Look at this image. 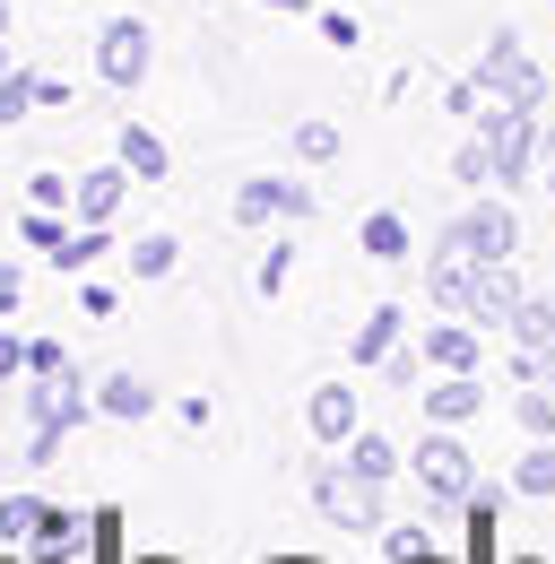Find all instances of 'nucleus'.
<instances>
[{
	"label": "nucleus",
	"mask_w": 555,
	"mask_h": 564,
	"mask_svg": "<svg viewBox=\"0 0 555 564\" xmlns=\"http://www.w3.org/2000/svg\"><path fill=\"white\" fill-rule=\"evenodd\" d=\"M286 148H295V165H339V156H347V131L313 113V122H295V131H286Z\"/></svg>",
	"instance_id": "nucleus-20"
},
{
	"label": "nucleus",
	"mask_w": 555,
	"mask_h": 564,
	"mask_svg": "<svg viewBox=\"0 0 555 564\" xmlns=\"http://www.w3.org/2000/svg\"><path fill=\"white\" fill-rule=\"evenodd\" d=\"M547 156H555V122H547Z\"/></svg>",
	"instance_id": "nucleus-47"
},
{
	"label": "nucleus",
	"mask_w": 555,
	"mask_h": 564,
	"mask_svg": "<svg viewBox=\"0 0 555 564\" xmlns=\"http://www.w3.org/2000/svg\"><path fill=\"white\" fill-rule=\"evenodd\" d=\"M356 252H364V261H382V270L416 261V235H409V217H400V209H364V217H356Z\"/></svg>",
	"instance_id": "nucleus-16"
},
{
	"label": "nucleus",
	"mask_w": 555,
	"mask_h": 564,
	"mask_svg": "<svg viewBox=\"0 0 555 564\" xmlns=\"http://www.w3.org/2000/svg\"><path fill=\"white\" fill-rule=\"evenodd\" d=\"M538 382H547V391H555V339H547V348H538Z\"/></svg>",
	"instance_id": "nucleus-39"
},
{
	"label": "nucleus",
	"mask_w": 555,
	"mask_h": 564,
	"mask_svg": "<svg viewBox=\"0 0 555 564\" xmlns=\"http://www.w3.org/2000/svg\"><path fill=\"white\" fill-rule=\"evenodd\" d=\"M356 425H364L356 382H339V373H330V382H313V391H304V434H313L322 452H347V434H356Z\"/></svg>",
	"instance_id": "nucleus-11"
},
{
	"label": "nucleus",
	"mask_w": 555,
	"mask_h": 564,
	"mask_svg": "<svg viewBox=\"0 0 555 564\" xmlns=\"http://www.w3.org/2000/svg\"><path fill=\"white\" fill-rule=\"evenodd\" d=\"M503 339H512V348H547V339H555V295H538V286H530V295H521V313H512V330H503Z\"/></svg>",
	"instance_id": "nucleus-24"
},
{
	"label": "nucleus",
	"mask_w": 555,
	"mask_h": 564,
	"mask_svg": "<svg viewBox=\"0 0 555 564\" xmlns=\"http://www.w3.org/2000/svg\"><path fill=\"white\" fill-rule=\"evenodd\" d=\"M460 235H469V252H478V261H521V209L503 200V183L478 192V200L460 209Z\"/></svg>",
	"instance_id": "nucleus-9"
},
{
	"label": "nucleus",
	"mask_w": 555,
	"mask_h": 564,
	"mask_svg": "<svg viewBox=\"0 0 555 564\" xmlns=\"http://www.w3.org/2000/svg\"><path fill=\"white\" fill-rule=\"evenodd\" d=\"M9 70H18V62H9V44H0V78H9Z\"/></svg>",
	"instance_id": "nucleus-43"
},
{
	"label": "nucleus",
	"mask_w": 555,
	"mask_h": 564,
	"mask_svg": "<svg viewBox=\"0 0 555 564\" xmlns=\"http://www.w3.org/2000/svg\"><path fill=\"white\" fill-rule=\"evenodd\" d=\"M425 564H451V547H443V556H425Z\"/></svg>",
	"instance_id": "nucleus-45"
},
{
	"label": "nucleus",
	"mask_w": 555,
	"mask_h": 564,
	"mask_svg": "<svg viewBox=\"0 0 555 564\" xmlns=\"http://www.w3.org/2000/svg\"><path fill=\"white\" fill-rule=\"evenodd\" d=\"M235 226H313L322 200H313V183L304 174H252V183H235Z\"/></svg>",
	"instance_id": "nucleus-6"
},
{
	"label": "nucleus",
	"mask_w": 555,
	"mask_h": 564,
	"mask_svg": "<svg viewBox=\"0 0 555 564\" xmlns=\"http://www.w3.org/2000/svg\"><path fill=\"white\" fill-rule=\"evenodd\" d=\"M26 209H69V174H26Z\"/></svg>",
	"instance_id": "nucleus-34"
},
{
	"label": "nucleus",
	"mask_w": 555,
	"mask_h": 564,
	"mask_svg": "<svg viewBox=\"0 0 555 564\" xmlns=\"http://www.w3.org/2000/svg\"><path fill=\"white\" fill-rule=\"evenodd\" d=\"M409 478L425 487V521L443 530L451 512H469V495H478V460H469V443H460V425H425L409 443Z\"/></svg>",
	"instance_id": "nucleus-1"
},
{
	"label": "nucleus",
	"mask_w": 555,
	"mask_h": 564,
	"mask_svg": "<svg viewBox=\"0 0 555 564\" xmlns=\"http://www.w3.org/2000/svg\"><path fill=\"white\" fill-rule=\"evenodd\" d=\"M512 495H521V503H547L555 495V443H530V452L512 460Z\"/></svg>",
	"instance_id": "nucleus-23"
},
{
	"label": "nucleus",
	"mask_w": 555,
	"mask_h": 564,
	"mask_svg": "<svg viewBox=\"0 0 555 564\" xmlns=\"http://www.w3.org/2000/svg\"><path fill=\"white\" fill-rule=\"evenodd\" d=\"M18 235H26L35 252H62V235H69V209H26V217H18Z\"/></svg>",
	"instance_id": "nucleus-31"
},
{
	"label": "nucleus",
	"mask_w": 555,
	"mask_h": 564,
	"mask_svg": "<svg viewBox=\"0 0 555 564\" xmlns=\"http://www.w3.org/2000/svg\"><path fill=\"white\" fill-rule=\"evenodd\" d=\"M18 295H26V270H18V261H0V313H18Z\"/></svg>",
	"instance_id": "nucleus-37"
},
{
	"label": "nucleus",
	"mask_w": 555,
	"mask_h": 564,
	"mask_svg": "<svg viewBox=\"0 0 555 564\" xmlns=\"http://www.w3.org/2000/svg\"><path fill=\"white\" fill-rule=\"evenodd\" d=\"M538 183H547V200H555V156H547V165H538Z\"/></svg>",
	"instance_id": "nucleus-41"
},
{
	"label": "nucleus",
	"mask_w": 555,
	"mask_h": 564,
	"mask_svg": "<svg viewBox=\"0 0 555 564\" xmlns=\"http://www.w3.org/2000/svg\"><path fill=\"white\" fill-rule=\"evenodd\" d=\"M148 62H156V35H148V18H105V26H96V78H105L113 96L148 87Z\"/></svg>",
	"instance_id": "nucleus-7"
},
{
	"label": "nucleus",
	"mask_w": 555,
	"mask_h": 564,
	"mask_svg": "<svg viewBox=\"0 0 555 564\" xmlns=\"http://www.w3.org/2000/svg\"><path fill=\"white\" fill-rule=\"evenodd\" d=\"M44 521H53L44 495L9 487V495H0V556H35V547H44Z\"/></svg>",
	"instance_id": "nucleus-15"
},
{
	"label": "nucleus",
	"mask_w": 555,
	"mask_h": 564,
	"mask_svg": "<svg viewBox=\"0 0 555 564\" xmlns=\"http://www.w3.org/2000/svg\"><path fill=\"white\" fill-rule=\"evenodd\" d=\"M96 261H105V226H78V217H69V235H62V252H53V270H69V279H78V270H96Z\"/></svg>",
	"instance_id": "nucleus-30"
},
{
	"label": "nucleus",
	"mask_w": 555,
	"mask_h": 564,
	"mask_svg": "<svg viewBox=\"0 0 555 564\" xmlns=\"http://www.w3.org/2000/svg\"><path fill=\"white\" fill-rule=\"evenodd\" d=\"M0 495H9V469H0Z\"/></svg>",
	"instance_id": "nucleus-48"
},
{
	"label": "nucleus",
	"mask_w": 555,
	"mask_h": 564,
	"mask_svg": "<svg viewBox=\"0 0 555 564\" xmlns=\"http://www.w3.org/2000/svg\"><path fill=\"white\" fill-rule=\"evenodd\" d=\"M139 564H174V556H139Z\"/></svg>",
	"instance_id": "nucleus-46"
},
{
	"label": "nucleus",
	"mask_w": 555,
	"mask_h": 564,
	"mask_svg": "<svg viewBox=\"0 0 555 564\" xmlns=\"http://www.w3.org/2000/svg\"><path fill=\"white\" fill-rule=\"evenodd\" d=\"M278 564H322V556H278Z\"/></svg>",
	"instance_id": "nucleus-44"
},
{
	"label": "nucleus",
	"mask_w": 555,
	"mask_h": 564,
	"mask_svg": "<svg viewBox=\"0 0 555 564\" xmlns=\"http://www.w3.org/2000/svg\"><path fill=\"white\" fill-rule=\"evenodd\" d=\"M451 183L460 192H494V148H486V131H469V140L451 148Z\"/></svg>",
	"instance_id": "nucleus-26"
},
{
	"label": "nucleus",
	"mask_w": 555,
	"mask_h": 564,
	"mask_svg": "<svg viewBox=\"0 0 555 564\" xmlns=\"http://www.w3.org/2000/svg\"><path fill=\"white\" fill-rule=\"evenodd\" d=\"M9 400H18V417H26V425H69V434L96 417V382H87L78 365H35Z\"/></svg>",
	"instance_id": "nucleus-5"
},
{
	"label": "nucleus",
	"mask_w": 555,
	"mask_h": 564,
	"mask_svg": "<svg viewBox=\"0 0 555 564\" xmlns=\"http://www.w3.org/2000/svg\"><path fill=\"white\" fill-rule=\"evenodd\" d=\"M443 556V530L434 521H400V530H382V564H425Z\"/></svg>",
	"instance_id": "nucleus-22"
},
{
	"label": "nucleus",
	"mask_w": 555,
	"mask_h": 564,
	"mask_svg": "<svg viewBox=\"0 0 555 564\" xmlns=\"http://www.w3.org/2000/svg\"><path fill=\"white\" fill-rule=\"evenodd\" d=\"M261 9H278V18H304V9H313V0H261Z\"/></svg>",
	"instance_id": "nucleus-40"
},
{
	"label": "nucleus",
	"mask_w": 555,
	"mask_h": 564,
	"mask_svg": "<svg viewBox=\"0 0 555 564\" xmlns=\"http://www.w3.org/2000/svg\"><path fill=\"white\" fill-rule=\"evenodd\" d=\"M347 469H356V478H373V487H391V478L409 469V452H400L382 425H356V434H347Z\"/></svg>",
	"instance_id": "nucleus-18"
},
{
	"label": "nucleus",
	"mask_w": 555,
	"mask_h": 564,
	"mask_svg": "<svg viewBox=\"0 0 555 564\" xmlns=\"http://www.w3.org/2000/svg\"><path fill=\"white\" fill-rule=\"evenodd\" d=\"M400 339H409V313H400V304H373V313L356 322V339H347V365H356V373H373Z\"/></svg>",
	"instance_id": "nucleus-17"
},
{
	"label": "nucleus",
	"mask_w": 555,
	"mask_h": 564,
	"mask_svg": "<svg viewBox=\"0 0 555 564\" xmlns=\"http://www.w3.org/2000/svg\"><path fill=\"white\" fill-rule=\"evenodd\" d=\"M113 156L131 165L139 183H165V165H174V156H165V140H156L148 122H122V131H113Z\"/></svg>",
	"instance_id": "nucleus-19"
},
{
	"label": "nucleus",
	"mask_w": 555,
	"mask_h": 564,
	"mask_svg": "<svg viewBox=\"0 0 555 564\" xmlns=\"http://www.w3.org/2000/svg\"><path fill=\"white\" fill-rule=\"evenodd\" d=\"M286 279H295V243H286V235H278L270 252H261V261H252V295H261V304H278V295H286Z\"/></svg>",
	"instance_id": "nucleus-29"
},
{
	"label": "nucleus",
	"mask_w": 555,
	"mask_h": 564,
	"mask_svg": "<svg viewBox=\"0 0 555 564\" xmlns=\"http://www.w3.org/2000/svg\"><path fill=\"white\" fill-rule=\"evenodd\" d=\"M512 425H521L530 443H555V391L547 382H512Z\"/></svg>",
	"instance_id": "nucleus-21"
},
{
	"label": "nucleus",
	"mask_w": 555,
	"mask_h": 564,
	"mask_svg": "<svg viewBox=\"0 0 555 564\" xmlns=\"http://www.w3.org/2000/svg\"><path fill=\"white\" fill-rule=\"evenodd\" d=\"M96 417H113V425H148V417H156V391H148V373H131V365L96 373Z\"/></svg>",
	"instance_id": "nucleus-14"
},
{
	"label": "nucleus",
	"mask_w": 555,
	"mask_h": 564,
	"mask_svg": "<svg viewBox=\"0 0 555 564\" xmlns=\"http://www.w3.org/2000/svg\"><path fill=\"white\" fill-rule=\"evenodd\" d=\"M122 261H131V279H174V261H183V243H174V235H131V252H122Z\"/></svg>",
	"instance_id": "nucleus-25"
},
{
	"label": "nucleus",
	"mask_w": 555,
	"mask_h": 564,
	"mask_svg": "<svg viewBox=\"0 0 555 564\" xmlns=\"http://www.w3.org/2000/svg\"><path fill=\"white\" fill-rule=\"evenodd\" d=\"M0 44H9V0H0Z\"/></svg>",
	"instance_id": "nucleus-42"
},
{
	"label": "nucleus",
	"mask_w": 555,
	"mask_h": 564,
	"mask_svg": "<svg viewBox=\"0 0 555 564\" xmlns=\"http://www.w3.org/2000/svg\"><path fill=\"white\" fill-rule=\"evenodd\" d=\"M486 339L494 330H478L469 313H434L416 348H425V373H486Z\"/></svg>",
	"instance_id": "nucleus-8"
},
{
	"label": "nucleus",
	"mask_w": 555,
	"mask_h": 564,
	"mask_svg": "<svg viewBox=\"0 0 555 564\" xmlns=\"http://www.w3.org/2000/svg\"><path fill=\"white\" fill-rule=\"evenodd\" d=\"M322 44H339V53H356V44H364V26H356V9H322Z\"/></svg>",
	"instance_id": "nucleus-35"
},
{
	"label": "nucleus",
	"mask_w": 555,
	"mask_h": 564,
	"mask_svg": "<svg viewBox=\"0 0 555 564\" xmlns=\"http://www.w3.org/2000/svg\"><path fill=\"white\" fill-rule=\"evenodd\" d=\"M35 105H44V78L26 70V62H18V70L0 78V131H18V122H26Z\"/></svg>",
	"instance_id": "nucleus-27"
},
{
	"label": "nucleus",
	"mask_w": 555,
	"mask_h": 564,
	"mask_svg": "<svg viewBox=\"0 0 555 564\" xmlns=\"http://www.w3.org/2000/svg\"><path fill=\"white\" fill-rule=\"evenodd\" d=\"M304 495H313V512H322L330 530H356V539H364V530H382V487H373V478H356V469H347V452H322V460L304 469Z\"/></svg>",
	"instance_id": "nucleus-4"
},
{
	"label": "nucleus",
	"mask_w": 555,
	"mask_h": 564,
	"mask_svg": "<svg viewBox=\"0 0 555 564\" xmlns=\"http://www.w3.org/2000/svg\"><path fill=\"white\" fill-rule=\"evenodd\" d=\"M69 443V425H26V469H53Z\"/></svg>",
	"instance_id": "nucleus-33"
},
{
	"label": "nucleus",
	"mask_w": 555,
	"mask_h": 564,
	"mask_svg": "<svg viewBox=\"0 0 555 564\" xmlns=\"http://www.w3.org/2000/svg\"><path fill=\"white\" fill-rule=\"evenodd\" d=\"M174 417H183V425H192V434H200V425L217 417V400H200V391H192V400H174Z\"/></svg>",
	"instance_id": "nucleus-38"
},
{
	"label": "nucleus",
	"mask_w": 555,
	"mask_h": 564,
	"mask_svg": "<svg viewBox=\"0 0 555 564\" xmlns=\"http://www.w3.org/2000/svg\"><path fill=\"white\" fill-rule=\"evenodd\" d=\"M373 382H382V391H425V348H416V339H400V348L373 365Z\"/></svg>",
	"instance_id": "nucleus-28"
},
{
	"label": "nucleus",
	"mask_w": 555,
	"mask_h": 564,
	"mask_svg": "<svg viewBox=\"0 0 555 564\" xmlns=\"http://www.w3.org/2000/svg\"><path fill=\"white\" fill-rule=\"evenodd\" d=\"M18 382H26V339L0 330V391H18Z\"/></svg>",
	"instance_id": "nucleus-36"
},
{
	"label": "nucleus",
	"mask_w": 555,
	"mask_h": 564,
	"mask_svg": "<svg viewBox=\"0 0 555 564\" xmlns=\"http://www.w3.org/2000/svg\"><path fill=\"white\" fill-rule=\"evenodd\" d=\"M521 295H530L521 261H478V279H469V304H460V313H469L478 330L503 339V330H512V313H521Z\"/></svg>",
	"instance_id": "nucleus-10"
},
{
	"label": "nucleus",
	"mask_w": 555,
	"mask_h": 564,
	"mask_svg": "<svg viewBox=\"0 0 555 564\" xmlns=\"http://www.w3.org/2000/svg\"><path fill=\"white\" fill-rule=\"evenodd\" d=\"M494 409L486 373H425V425H478Z\"/></svg>",
	"instance_id": "nucleus-13"
},
{
	"label": "nucleus",
	"mask_w": 555,
	"mask_h": 564,
	"mask_svg": "<svg viewBox=\"0 0 555 564\" xmlns=\"http://www.w3.org/2000/svg\"><path fill=\"white\" fill-rule=\"evenodd\" d=\"M469 70H478V87L494 96V105H521V113H547V105H555V78L530 62L521 26H494V35H486V53L469 62Z\"/></svg>",
	"instance_id": "nucleus-2"
},
{
	"label": "nucleus",
	"mask_w": 555,
	"mask_h": 564,
	"mask_svg": "<svg viewBox=\"0 0 555 564\" xmlns=\"http://www.w3.org/2000/svg\"><path fill=\"white\" fill-rule=\"evenodd\" d=\"M443 113H451V122H478V113H486V87H478V70L443 87Z\"/></svg>",
	"instance_id": "nucleus-32"
},
{
	"label": "nucleus",
	"mask_w": 555,
	"mask_h": 564,
	"mask_svg": "<svg viewBox=\"0 0 555 564\" xmlns=\"http://www.w3.org/2000/svg\"><path fill=\"white\" fill-rule=\"evenodd\" d=\"M469 131H486V148H494V183H503V192L538 183V165H547V113H521V105H494V96H486V113L469 122Z\"/></svg>",
	"instance_id": "nucleus-3"
},
{
	"label": "nucleus",
	"mask_w": 555,
	"mask_h": 564,
	"mask_svg": "<svg viewBox=\"0 0 555 564\" xmlns=\"http://www.w3.org/2000/svg\"><path fill=\"white\" fill-rule=\"evenodd\" d=\"M131 165H122V156H105V165H87V174H78V183H69V217H78V226H113V217H122V200H131Z\"/></svg>",
	"instance_id": "nucleus-12"
}]
</instances>
